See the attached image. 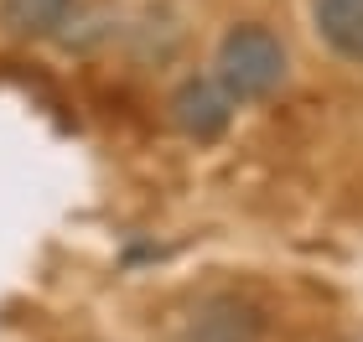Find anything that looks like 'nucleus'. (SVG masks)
<instances>
[{"mask_svg":"<svg viewBox=\"0 0 363 342\" xmlns=\"http://www.w3.org/2000/svg\"><path fill=\"white\" fill-rule=\"evenodd\" d=\"M311 16H317V31L333 52L363 62V0H317Z\"/></svg>","mask_w":363,"mask_h":342,"instance_id":"7ed1b4c3","label":"nucleus"},{"mask_svg":"<svg viewBox=\"0 0 363 342\" xmlns=\"http://www.w3.org/2000/svg\"><path fill=\"white\" fill-rule=\"evenodd\" d=\"M280 78H286V47H280L275 31H265V26H234L218 42L213 84L228 93V104L265 99V93L280 89Z\"/></svg>","mask_w":363,"mask_h":342,"instance_id":"f257e3e1","label":"nucleus"},{"mask_svg":"<svg viewBox=\"0 0 363 342\" xmlns=\"http://www.w3.org/2000/svg\"><path fill=\"white\" fill-rule=\"evenodd\" d=\"M73 0H0V26L11 37H47L52 26H62Z\"/></svg>","mask_w":363,"mask_h":342,"instance_id":"20e7f679","label":"nucleus"},{"mask_svg":"<svg viewBox=\"0 0 363 342\" xmlns=\"http://www.w3.org/2000/svg\"><path fill=\"white\" fill-rule=\"evenodd\" d=\"M228 114H234V104L213 78H187L172 93V120L187 140H218L228 130Z\"/></svg>","mask_w":363,"mask_h":342,"instance_id":"f03ea898","label":"nucleus"}]
</instances>
